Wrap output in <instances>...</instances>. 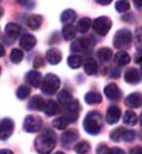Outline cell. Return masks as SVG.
Instances as JSON below:
<instances>
[{
    "mask_svg": "<svg viewBox=\"0 0 142 154\" xmlns=\"http://www.w3.org/2000/svg\"><path fill=\"white\" fill-rule=\"evenodd\" d=\"M34 146L40 154H50L56 147L55 134L48 130L43 135L38 136L34 140Z\"/></svg>",
    "mask_w": 142,
    "mask_h": 154,
    "instance_id": "cell-1",
    "label": "cell"
},
{
    "mask_svg": "<svg viewBox=\"0 0 142 154\" xmlns=\"http://www.w3.org/2000/svg\"><path fill=\"white\" fill-rule=\"evenodd\" d=\"M83 127L89 135H97L101 131L102 127V117L98 111L92 110L88 112V114L84 118Z\"/></svg>",
    "mask_w": 142,
    "mask_h": 154,
    "instance_id": "cell-2",
    "label": "cell"
},
{
    "mask_svg": "<svg viewBox=\"0 0 142 154\" xmlns=\"http://www.w3.org/2000/svg\"><path fill=\"white\" fill-rule=\"evenodd\" d=\"M133 40L131 31L128 28H121L116 32L113 37V45L116 49L125 50L131 47Z\"/></svg>",
    "mask_w": 142,
    "mask_h": 154,
    "instance_id": "cell-3",
    "label": "cell"
},
{
    "mask_svg": "<svg viewBox=\"0 0 142 154\" xmlns=\"http://www.w3.org/2000/svg\"><path fill=\"white\" fill-rule=\"evenodd\" d=\"M60 87V79L54 73H47L43 79L41 91L47 96H53L59 91Z\"/></svg>",
    "mask_w": 142,
    "mask_h": 154,
    "instance_id": "cell-4",
    "label": "cell"
},
{
    "mask_svg": "<svg viewBox=\"0 0 142 154\" xmlns=\"http://www.w3.org/2000/svg\"><path fill=\"white\" fill-rule=\"evenodd\" d=\"M112 27V21L106 16H101L94 20L92 22V29L96 34L100 36H105Z\"/></svg>",
    "mask_w": 142,
    "mask_h": 154,
    "instance_id": "cell-5",
    "label": "cell"
},
{
    "mask_svg": "<svg viewBox=\"0 0 142 154\" xmlns=\"http://www.w3.org/2000/svg\"><path fill=\"white\" fill-rule=\"evenodd\" d=\"M43 127V119L38 115H27L23 121V128L26 133H37Z\"/></svg>",
    "mask_w": 142,
    "mask_h": 154,
    "instance_id": "cell-6",
    "label": "cell"
},
{
    "mask_svg": "<svg viewBox=\"0 0 142 154\" xmlns=\"http://www.w3.org/2000/svg\"><path fill=\"white\" fill-rule=\"evenodd\" d=\"M92 47L94 42L91 38H79L72 42L70 50L74 53H90Z\"/></svg>",
    "mask_w": 142,
    "mask_h": 154,
    "instance_id": "cell-7",
    "label": "cell"
},
{
    "mask_svg": "<svg viewBox=\"0 0 142 154\" xmlns=\"http://www.w3.org/2000/svg\"><path fill=\"white\" fill-rule=\"evenodd\" d=\"M81 105L78 100H74L66 106H64V116L69 120L70 123L75 122L79 118Z\"/></svg>",
    "mask_w": 142,
    "mask_h": 154,
    "instance_id": "cell-8",
    "label": "cell"
},
{
    "mask_svg": "<svg viewBox=\"0 0 142 154\" xmlns=\"http://www.w3.org/2000/svg\"><path fill=\"white\" fill-rule=\"evenodd\" d=\"M15 123L11 118H3L0 123V137L2 140H6L13 135Z\"/></svg>",
    "mask_w": 142,
    "mask_h": 154,
    "instance_id": "cell-9",
    "label": "cell"
},
{
    "mask_svg": "<svg viewBox=\"0 0 142 154\" xmlns=\"http://www.w3.org/2000/svg\"><path fill=\"white\" fill-rule=\"evenodd\" d=\"M79 137V132L76 129H69L63 132L60 137V143L64 148H69L70 145H72Z\"/></svg>",
    "mask_w": 142,
    "mask_h": 154,
    "instance_id": "cell-10",
    "label": "cell"
},
{
    "mask_svg": "<svg viewBox=\"0 0 142 154\" xmlns=\"http://www.w3.org/2000/svg\"><path fill=\"white\" fill-rule=\"evenodd\" d=\"M43 79L44 78L42 77V73L38 70L28 71L26 74V77H24V81H26V83L30 85V86L33 87V88L41 87L42 83H43Z\"/></svg>",
    "mask_w": 142,
    "mask_h": 154,
    "instance_id": "cell-11",
    "label": "cell"
},
{
    "mask_svg": "<svg viewBox=\"0 0 142 154\" xmlns=\"http://www.w3.org/2000/svg\"><path fill=\"white\" fill-rule=\"evenodd\" d=\"M122 115V110L119 106L117 105H110L107 108L106 111V117H105V120L109 125H114L116 124L121 118Z\"/></svg>",
    "mask_w": 142,
    "mask_h": 154,
    "instance_id": "cell-12",
    "label": "cell"
},
{
    "mask_svg": "<svg viewBox=\"0 0 142 154\" xmlns=\"http://www.w3.org/2000/svg\"><path fill=\"white\" fill-rule=\"evenodd\" d=\"M104 95L110 100H120L122 98V92L116 83H109L104 87Z\"/></svg>",
    "mask_w": 142,
    "mask_h": 154,
    "instance_id": "cell-13",
    "label": "cell"
},
{
    "mask_svg": "<svg viewBox=\"0 0 142 154\" xmlns=\"http://www.w3.org/2000/svg\"><path fill=\"white\" fill-rule=\"evenodd\" d=\"M36 43H37V39L33 34L30 33H24L20 38V46L24 51H30L31 49H33Z\"/></svg>",
    "mask_w": 142,
    "mask_h": 154,
    "instance_id": "cell-14",
    "label": "cell"
},
{
    "mask_svg": "<svg viewBox=\"0 0 142 154\" xmlns=\"http://www.w3.org/2000/svg\"><path fill=\"white\" fill-rule=\"evenodd\" d=\"M45 105H46V102L44 100L42 97L36 95L32 97L29 102H28L27 109L32 111H42V110L44 111Z\"/></svg>",
    "mask_w": 142,
    "mask_h": 154,
    "instance_id": "cell-15",
    "label": "cell"
},
{
    "mask_svg": "<svg viewBox=\"0 0 142 154\" xmlns=\"http://www.w3.org/2000/svg\"><path fill=\"white\" fill-rule=\"evenodd\" d=\"M125 104L131 108H138L142 105V94L139 92H134L129 94L125 99Z\"/></svg>",
    "mask_w": 142,
    "mask_h": 154,
    "instance_id": "cell-16",
    "label": "cell"
},
{
    "mask_svg": "<svg viewBox=\"0 0 142 154\" xmlns=\"http://www.w3.org/2000/svg\"><path fill=\"white\" fill-rule=\"evenodd\" d=\"M46 60L52 66H56L62 62V54L58 48H50L46 52Z\"/></svg>",
    "mask_w": 142,
    "mask_h": 154,
    "instance_id": "cell-17",
    "label": "cell"
},
{
    "mask_svg": "<svg viewBox=\"0 0 142 154\" xmlns=\"http://www.w3.org/2000/svg\"><path fill=\"white\" fill-rule=\"evenodd\" d=\"M21 26L16 23H9L5 26V34L7 38L11 39V41H14V40L17 39L21 34Z\"/></svg>",
    "mask_w": 142,
    "mask_h": 154,
    "instance_id": "cell-18",
    "label": "cell"
},
{
    "mask_svg": "<svg viewBox=\"0 0 142 154\" xmlns=\"http://www.w3.org/2000/svg\"><path fill=\"white\" fill-rule=\"evenodd\" d=\"M140 75L139 72L135 68H128V70L125 71L124 73V79L125 81V83L128 84H131V85H135V84H138L140 82Z\"/></svg>",
    "mask_w": 142,
    "mask_h": 154,
    "instance_id": "cell-19",
    "label": "cell"
},
{
    "mask_svg": "<svg viewBox=\"0 0 142 154\" xmlns=\"http://www.w3.org/2000/svg\"><path fill=\"white\" fill-rule=\"evenodd\" d=\"M84 71L85 73L89 76L95 75L98 71V64H97L96 60L92 58H90L86 60V62L84 63Z\"/></svg>",
    "mask_w": 142,
    "mask_h": 154,
    "instance_id": "cell-20",
    "label": "cell"
},
{
    "mask_svg": "<svg viewBox=\"0 0 142 154\" xmlns=\"http://www.w3.org/2000/svg\"><path fill=\"white\" fill-rule=\"evenodd\" d=\"M43 23V17L41 15H31L26 20L27 26L32 30H37Z\"/></svg>",
    "mask_w": 142,
    "mask_h": 154,
    "instance_id": "cell-21",
    "label": "cell"
},
{
    "mask_svg": "<svg viewBox=\"0 0 142 154\" xmlns=\"http://www.w3.org/2000/svg\"><path fill=\"white\" fill-rule=\"evenodd\" d=\"M131 56L125 51H120L115 55L114 58V63L117 64L118 66H125L131 63Z\"/></svg>",
    "mask_w": 142,
    "mask_h": 154,
    "instance_id": "cell-22",
    "label": "cell"
},
{
    "mask_svg": "<svg viewBox=\"0 0 142 154\" xmlns=\"http://www.w3.org/2000/svg\"><path fill=\"white\" fill-rule=\"evenodd\" d=\"M77 19V14L74 10L72 9H66L64 10L62 15H60V22L65 25H72Z\"/></svg>",
    "mask_w": 142,
    "mask_h": 154,
    "instance_id": "cell-23",
    "label": "cell"
},
{
    "mask_svg": "<svg viewBox=\"0 0 142 154\" xmlns=\"http://www.w3.org/2000/svg\"><path fill=\"white\" fill-rule=\"evenodd\" d=\"M62 34L65 41L74 39L77 34V27L73 25H65L62 29Z\"/></svg>",
    "mask_w": 142,
    "mask_h": 154,
    "instance_id": "cell-24",
    "label": "cell"
},
{
    "mask_svg": "<svg viewBox=\"0 0 142 154\" xmlns=\"http://www.w3.org/2000/svg\"><path fill=\"white\" fill-rule=\"evenodd\" d=\"M60 109L59 104L56 103L55 100H49L46 102V105H45V108H44V112L45 114L49 117L51 116H54L56 115L58 113H59Z\"/></svg>",
    "mask_w": 142,
    "mask_h": 154,
    "instance_id": "cell-25",
    "label": "cell"
},
{
    "mask_svg": "<svg viewBox=\"0 0 142 154\" xmlns=\"http://www.w3.org/2000/svg\"><path fill=\"white\" fill-rule=\"evenodd\" d=\"M84 100H85V103L87 104H98L102 102V97L97 92H88L86 95L84 97Z\"/></svg>",
    "mask_w": 142,
    "mask_h": 154,
    "instance_id": "cell-26",
    "label": "cell"
},
{
    "mask_svg": "<svg viewBox=\"0 0 142 154\" xmlns=\"http://www.w3.org/2000/svg\"><path fill=\"white\" fill-rule=\"evenodd\" d=\"M58 100L60 104L66 106V105H68L70 103H72L73 100H74V99H73V96L70 92H68L67 90H62V91H59L58 94Z\"/></svg>",
    "mask_w": 142,
    "mask_h": 154,
    "instance_id": "cell-27",
    "label": "cell"
},
{
    "mask_svg": "<svg viewBox=\"0 0 142 154\" xmlns=\"http://www.w3.org/2000/svg\"><path fill=\"white\" fill-rule=\"evenodd\" d=\"M112 54H113L112 50L108 47H102L97 50V52H96L97 58H98L100 60V62H102V63L109 62L112 58Z\"/></svg>",
    "mask_w": 142,
    "mask_h": 154,
    "instance_id": "cell-28",
    "label": "cell"
},
{
    "mask_svg": "<svg viewBox=\"0 0 142 154\" xmlns=\"http://www.w3.org/2000/svg\"><path fill=\"white\" fill-rule=\"evenodd\" d=\"M125 132H127V129L125 128L118 127L114 130H112L109 137H110L111 140L115 141V143H120V141H122L124 140V136H125Z\"/></svg>",
    "mask_w": 142,
    "mask_h": 154,
    "instance_id": "cell-29",
    "label": "cell"
},
{
    "mask_svg": "<svg viewBox=\"0 0 142 154\" xmlns=\"http://www.w3.org/2000/svg\"><path fill=\"white\" fill-rule=\"evenodd\" d=\"M67 64L72 69H78L83 64V58L79 55H71L67 58Z\"/></svg>",
    "mask_w": 142,
    "mask_h": 154,
    "instance_id": "cell-30",
    "label": "cell"
},
{
    "mask_svg": "<svg viewBox=\"0 0 142 154\" xmlns=\"http://www.w3.org/2000/svg\"><path fill=\"white\" fill-rule=\"evenodd\" d=\"M124 124L128 125V126H134L137 123V115L134 111L132 110H125L123 117Z\"/></svg>",
    "mask_w": 142,
    "mask_h": 154,
    "instance_id": "cell-31",
    "label": "cell"
},
{
    "mask_svg": "<svg viewBox=\"0 0 142 154\" xmlns=\"http://www.w3.org/2000/svg\"><path fill=\"white\" fill-rule=\"evenodd\" d=\"M92 26V20L90 18H82L78 21V23H77V30L81 33H86V32L89 31V29Z\"/></svg>",
    "mask_w": 142,
    "mask_h": 154,
    "instance_id": "cell-32",
    "label": "cell"
},
{
    "mask_svg": "<svg viewBox=\"0 0 142 154\" xmlns=\"http://www.w3.org/2000/svg\"><path fill=\"white\" fill-rule=\"evenodd\" d=\"M69 123H70L69 120H68L65 116H60V117H58V118L53 120L52 125L55 129L60 130V131H62V130H65L68 127Z\"/></svg>",
    "mask_w": 142,
    "mask_h": 154,
    "instance_id": "cell-33",
    "label": "cell"
},
{
    "mask_svg": "<svg viewBox=\"0 0 142 154\" xmlns=\"http://www.w3.org/2000/svg\"><path fill=\"white\" fill-rule=\"evenodd\" d=\"M30 88L26 86V85H21L18 89H17V92H16V95H17V98L21 100H23L27 99L28 97L30 95Z\"/></svg>",
    "mask_w": 142,
    "mask_h": 154,
    "instance_id": "cell-34",
    "label": "cell"
},
{
    "mask_svg": "<svg viewBox=\"0 0 142 154\" xmlns=\"http://www.w3.org/2000/svg\"><path fill=\"white\" fill-rule=\"evenodd\" d=\"M91 149V145L90 143L86 140L80 141V143H76L74 146V151L77 154H87Z\"/></svg>",
    "mask_w": 142,
    "mask_h": 154,
    "instance_id": "cell-35",
    "label": "cell"
},
{
    "mask_svg": "<svg viewBox=\"0 0 142 154\" xmlns=\"http://www.w3.org/2000/svg\"><path fill=\"white\" fill-rule=\"evenodd\" d=\"M23 52L20 49H13L11 51V54H10V60L11 62L15 63V64H18L20 63L23 60Z\"/></svg>",
    "mask_w": 142,
    "mask_h": 154,
    "instance_id": "cell-36",
    "label": "cell"
},
{
    "mask_svg": "<svg viewBox=\"0 0 142 154\" xmlns=\"http://www.w3.org/2000/svg\"><path fill=\"white\" fill-rule=\"evenodd\" d=\"M129 8H131L129 2L125 1V0H119V1H116L115 3V9L118 13H125V12L129 10Z\"/></svg>",
    "mask_w": 142,
    "mask_h": 154,
    "instance_id": "cell-37",
    "label": "cell"
},
{
    "mask_svg": "<svg viewBox=\"0 0 142 154\" xmlns=\"http://www.w3.org/2000/svg\"><path fill=\"white\" fill-rule=\"evenodd\" d=\"M96 154H110L111 153V148H109L107 145L105 144H99L95 149Z\"/></svg>",
    "mask_w": 142,
    "mask_h": 154,
    "instance_id": "cell-38",
    "label": "cell"
},
{
    "mask_svg": "<svg viewBox=\"0 0 142 154\" xmlns=\"http://www.w3.org/2000/svg\"><path fill=\"white\" fill-rule=\"evenodd\" d=\"M135 132L132 131V130H128L125 132V136H124V141H127V143H129V141H132L133 140L135 139Z\"/></svg>",
    "mask_w": 142,
    "mask_h": 154,
    "instance_id": "cell-39",
    "label": "cell"
},
{
    "mask_svg": "<svg viewBox=\"0 0 142 154\" xmlns=\"http://www.w3.org/2000/svg\"><path fill=\"white\" fill-rule=\"evenodd\" d=\"M136 43H137V51L142 52V30L140 28L136 30Z\"/></svg>",
    "mask_w": 142,
    "mask_h": 154,
    "instance_id": "cell-40",
    "label": "cell"
},
{
    "mask_svg": "<svg viewBox=\"0 0 142 154\" xmlns=\"http://www.w3.org/2000/svg\"><path fill=\"white\" fill-rule=\"evenodd\" d=\"M44 64H45V60H43L42 57H37V58H35L34 63H33V67L39 68V67L44 66Z\"/></svg>",
    "mask_w": 142,
    "mask_h": 154,
    "instance_id": "cell-41",
    "label": "cell"
},
{
    "mask_svg": "<svg viewBox=\"0 0 142 154\" xmlns=\"http://www.w3.org/2000/svg\"><path fill=\"white\" fill-rule=\"evenodd\" d=\"M110 154H125V153L123 149H121L119 147H113V148H111Z\"/></svg>",
    "mask_w": 142,
    "mask_h": 154,
    "instance_id": "cell-42",
    "label": "cell"
},
{
    "mask_svg": "<svg viewBox=\"0 0 142 154\" xmlns=\"http://www.w3.org/2000/svg\"><path fill=\"white\" fill-rule=\"evenodd\" d=\"M97 4H99V5H102V6H106V5H109L112 1L111 0H96L95 1Z\"/></svg>",
    "mask_w": 142,
    "mask_h": 154,
    "instance_id": "cell-43",
    "label": "cell"
},
{
    "mask_svg": "<svg viewBox=\"0 0 142 154\" xmlns=\"http://www.w3.org/2000/svg\"><path fill=\"white\" fill-rule=\"evenodd\" d=\"M133 4H134V6L136 8H138V9H142V0H135V1H133Z\"/></svg>",
    "mask_w": 142,
    "mask_h": 154,
    "instance_id": "cell-44",
    "label": "cell"
},
{
    "mask_svg": "<svg viewBox=\"0 0 142 154\" xmlns=\"http://www.w3.org/2000/svg\"><path fill=\"white\" fill-rule=\"evenodd\" d=\"M120 73H121V72H120V70L119 69H115L114 71H113V73L111 74V77H112V78H118V77H119V75H120Z\"/></svg>",
    "mask_w": 142,
    "mask_h": 154,
    "instance_id": "cell-45",
    "label": "cell"
},
{
    "mask_svg": "<svg viewBox=\"0 0 142 154\" xmlns=\"http://www.w3.org/2000/svg\"><path fill=\"white\" fill-rule=\"evenodd\" d=\"M139 149H140L139 146L132 148V149H131V151H129V154H139Z\"/></svg>",
    "mask_w": 142,
    "mask_h": 154,
    "instance_id": "cell-46",
    "label": "cell"
},
{
    "mask_svg": "<svg viewBox=\"0 0 142 154\" xmlns=\"http://www.w3.org/2000/svg\"><path fill=\"white\" fill-rule=\"evenodd\" d=\"M0 154H14V153L12 152L10 149H1Z\"/></svg>",
    "mask_w": 142,
    "mask_h": 154,
    "instance_id": "cell-47",
    "label": "cell"
},
{
    "mask_svg": "<svg viewBox=\"0 0 142 154\" xmlns=\"http://www.w3.org/2000/svg\"><path fill=\"white\" fill-rule=\"evenodd\" d=\"M0 47H1V54H0V56L3 57L4 55H5V49H4L3 44H1V45H0Z\"/></svg>",
    "mask_w": 142,
    "mask_h": 154,
    "instance_id": "cell-48",
    "label": "cell"
},
{
    "mask_svg": "<svg viewBox=\"0 0 142 154\" xmlns=\"http://www.w3.org/2000/svg\"><path fill=\"white\" fill-rule=\"evenodd\" d=\"M139 123H140V126L142 127V112H141V114L139 116Z\"/></svg>",
    "mask_w": 142,
    "mask_h": 154,
    "instance_id": "cell-49",
    "label": "cell"
},
{
    "mask_svg": "<svg viewBox=\"0 0 142 154\" xmlns=\"http://www.w3.org/2000/svg\"><path fill=\"white\" fill-rule=\"evenodd\" d=\"M55 154H64L63 152H62V151H58V152H56Z\"/></svg>",
    "mask_w": 142,
    "mask_h": 154,
    "instance_id": "cell-50",
    "label": "cell"
},
{
    "mask_svg": "<svg viewBox=\"0 0 142 154\" xmlns=\"http://www.w3.org/2000/svg\"><path fill=\"white\" fill-rule=\"evenodd\" d=\"M139 154H142V147H140L139 149Z\"/></svg>",
    "mask_w": 142,
    "mask_h": 154,
    "instance_id": "cell-51",
    "label": "cell"
},
{
    "mask_svg": "<svg viewBox=\"0 0 142 154\" xmlns=\"http://www.w3.org/2000/svg\"><path fill=\"white\" fill-rule=\"evenodd\" d=\"M140 74L142 75V64H141V67H140Z\"/></svg>",
    "mask_w": 142,
    "mask_h": 154,
    "instance_id": "cell-52",
    "label": "cell"
}]
</instances>
